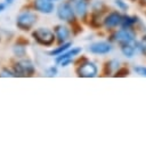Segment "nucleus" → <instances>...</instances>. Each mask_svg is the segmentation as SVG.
I'll use <instances>...</instances> for the list:
<instances>
[{
    "label": "nucleus",
    "mask_w": 146,
    "mask_h": 145,
    "mask_svg": "<svg viewBox=\"0 0 146 145\" xmlns=\"http://www.w3.org/2000/svg\"><path fill=\"white\" fill-rule=\"evenodd\" d=\"M32 37L38 43H40L44 47H50L55 42V38H56L54 32L47 27H39V29L34 30L32 32Z\"/></svg>",
    "instance_id": "1"
},
{
    "label": "nucleus",
    "mask_w": 146,
    "mask_h": 145,
    "mask_svg": "<svg viewBox=\"0 0 146 145\" xmlns=\"http://www.w3.org/2000/svg\"><path fill=\"white\" fill-rule=\"evenodd\" d=\"M36 22V15L30 10H24L16 17V26L22 31H30Z\"/></svg>",
    "instance_id": "2"
},
{
    "label": "nucleus",
    "mask_w": 146,
    "mask_h": 145,
    "mask_svg": "<svg viewBox=\"0 0 146 145\" xmlns=\"http://www.w3.org/2000/svg\"><path fill=\"white\" fill-rule=\"evenodd\" d=\"M75 10L71 2H60L57 7V17L60 21L74 23L75 22Z\"/></svg>",
    "instance_id": "3"
},
{
    "label": "nucleus",
    "mask_w": 146,
    "mask_h": 145,
    "mask_svg": "<svg viewBox=\"0 0 146 145\" xmlns=\"http://www.w3.org/2000/svg\"><path fill=\"white\" fill-rule=\"evenodd\" d=\"M14 72L17 76H32L35 67L30 59H21L14 64Z\"/></svg>",
    "instance_id": "4"
},
{
    "label": "nucleus",
    "mask_w": 146,
    "mask_h": 145,
    "mask_svg": "<svg viewBox=\"0 0 146 145\" xmlns=\"http://www.w3.org/2000/svg\"><path fill=\"white\" fill-rule=\"evenodd\" d=\"M98 73V69L95 65V63L90 61H84L81 63L76 69V74L82 78H94Z\"/></svg>",
    "instance_id": "5"
},
{
    "label": "nucleus",
    "mask_w": 146,
    "mask_h": 145,
    "mask_svg": "<svg viewBox=\"0 0 146 145\" xmlns=\"http://www.w3.org/2000/svg\"><path fill=\"white\" fill-rule=\"evenodd\" d=\"M135 38H136V35H135V33H133L130 29H123V27H122V30H119V31L114 34V40H115L116 42H119L120 46L123 45V43L130 42V41H132V40H136Z\"/></svg>",
    "instance_id": "6"
},
{
    "label": "nucleus",
    "mask_w": 146,
    "mask_h": 145,
    "mask_svg": "<svg viewBox=\"0 0 146 145\" xmlns=\"http://www.w3.org/2000/svg\"><path fill=\"white\" fill-rule=\"evenodd\" d=\"M33 8L39 13L50 14L54 11L55 6L51 0H33Z\"/></svg>",
    "instance_id": "7"
},
{
    "label": "nucleus",
    "mask_w": 146,
    "mask_h": 145,
    "mask_svg": "<svg viewBox=\"0 0 146 145\" xmlns=\"http://www.w3.org/2000/svg\"><path fill=\"white\" fill-rule=\"evenodd\" d=\"M112 50V46L105 41H98L89 46V51L96 55H105Z\"/></svg>",
    "instance_id": "8"
},
{
    "label": "nucleus",
    "mask_w": 146,
    "mask_h": 145,
    "mask_svg": "<svg viewBox=\"0 0 146 145\" xmlns=\"http://www.w3.org/2000/svg\"><path fill=\"white\" fill-rule=\"evenodd\" d=\"M121 22H122V16L117 11H112L104 18V25L106 29L116 27L117 25H121Z\"/></svg>",
    "instance_id": "9"
},
{
    "label": "nucleus",
    "mask_w": 146,
    "mask_h": 145,
    "mask_svg": "<svg viewBox=\"0 0 146 145\" xmlns=\"http://www.w3.org/2000/svg\"><path fill=\"white\" fill-rule=\"evenodd\" d=\"M71 3H72V6L75 10V14L79 17L84 18L87 16L89 0H71Z\"/></svg>",
    "instance_id": "10"
},
{
    "label": "nucleus",
    "mask_w": 146,
    "mask_h": 145,
    "mask_svg": "<svg viewBox=\"0 0 146 145\" xmlns=\"http://www.w3.org/2000/svg\"><path fill=\"white\" fill-rule=\"evenodd\" d=\"M54 32H55V35L57 38V41L59 43H64L68 40L70 38V30L67 26L63 25V24H59V25H56L55 29H54Z\"/></svg>",
    "instance_id": "11"
},
{
    "label": "nucleus",
    "mask_w": 146,
    "mask_h": 145,
    "mask_svg": "<svg viewBox=\"0 0 146 145\" xmlns=\"http://www.w3.org/2000/svg\"><path fill=\"white\" fill-rule=\"evenodd\" d=\"M137 48H138V45H137L136 40H132L130 42H127V43L121 45V50H122L123 55L127 56V57H132L135 55Z\"/></svg>",
    "instance_id": "12"
},
{
    "label": "nucleus",
    "mask_w": 146,
    "mask_h": 145,
    "mask_svg": "<svg viewBox=\"0 0 146 145\" xmlns=\"http://www.w3.org/2000/svg\"><path fill=\"white\" fill-rule=\"evenodd\" d=\"M81 48H72L71 50H66L65 53H63V54H60V55H58V56H56V63L57 64H59L62 61H64V59H72L74 56H76L78 54H80L81 53Z\"/></svg>",
    "instance_id": "13"
},
{
    "label": "nucleus",
    "mask_w": 146,
    "mask_h": 145,
    "mask_svg": "<svg viewBox=\"0 0 146 145\" xmlns=\"http://www.w3.org/2000/svg\"><path fill=\"white\" fill-rule=\"evenodd\" d=\"M25 43H21L19 41L16 42V45L13 47V51L15 54L16 57H24L26 55V48H25Z\"/></svg>",
    "instance_id": "14"
},
{
    "label": "nucleus",
    "mask_w": 146,
    "mask_h": 145,
    "mask_svg": "<svg viewBox=\"0 0 146 145\" xmlns=\"http://www.w3.org/2000/svg\"><path fill=\"white\" fill-rule=\"evenodd\" d=\"M71 45H72L71 42H64L59 47H57V48L52 49L51 51H49V55H51V56H58V55L65 53L66 50H68V48L71 47Z\"/></svg>",
    "instance_id": "15"
},
{
    "label": "nucleus",
    "mask_w": 146,
    "mask_h": 145,
    "mask_svg": "<svg viewBox=\"0 0 146 145\" xmlns=\"http://www.w3.org/2000/svg\"><path fill=\"white\" fill-rule=\"evenodd\" d=\"M136 22H137V18L133 17V16H122L121 26L123 29H130Z\"/></svg>",
    "instance_id": "16"
},
{
    "label": "nucleus",
    "mask_w": 146,
    "mask_h": 145,
    "mask_svg": "<svg viewBox=\"0 0 146 145\" xmlns=\"http://www.w3.org/2000/svg\"><path fill=\"white\" fill-rule=\"evenodd\" d=\"M0 76H3V78H15L17 75H16V73L14 71H10L8 69H2L0 71Z\"/></svg>",
    "instance_id": "17"
},
{
    "label": "nucleus",
    "mask_w": 146,
    "mask_h": 145,
    "mask_svg": "<svg viewBox=\"0 0 146 145\" xmlns=\"http://www.w3.org/2000/svg\"><path fill=\"white\" fill-rule=\"evenodd\" d=\"M114 3H115V6H116L117 8H120L121 10H127V9H128V5H127L123 0H115Z\"/></svg>",
    "instance_id": "18"
},
{
    "label": "nucleus",
    "mask_w": 146,
    "mask_h": 145,
    "mask_svg": "<svg viewBox=\"0 0 146 145\" xmlns=\"http://www.w3.org/2000/svg\"><path fill=\"white\" fill-rule=\"evenodd\" d=\"M138 48L140 49V51L143 54H146V35H144V38L141 39V41L138 45Z\"/></svg>",
    "instance_id": "19"
},
{
    "label": "nucleus",
    "mask_w": 146,
    "mask_h": 145,
    "mask_svg": "<svg viewBox=\"0 0 146 145\" xmlns=\"http://www.w3.org/2000/svg\"><path fill=\"white\" fill-rule=\"evenodd\" d=\"M135 72H137V73H138V74H140V75L146 76V67L137 66V67H135Z\"/></svg>",
    "instance_id": "20"
},
{
    "label": "nucleus",
    "mask_w": 146,
    "mask_h": 145,
    "mask_svg": "<svg viewBox=\"0 0 146 145\" xmlns=\"http://www.w3.org/2000/svg\"><path fill=\"white\" fill-rule=\"evenodd\" d=\"M56 74H57V69L55 66H51L48 69V75L49 76H55Z\"/></svg>",
    "instance_id": "21"
},
{
    "label": "nucleus",
    "mask_w": 146,
    "mask_h": 145,
    "mask_svg": "<svg viewBox=\"0 0 146 145\" xmlns=\"http://www.w3.org/2000/svg\"><path fill=\"white\" fill-rule=\"evenodd\" d=\"M5 9H6V3H3V2H0V13H2Z\"/></svg>",
    "instance_id": "22"
},
{
    "label": "nucleus",
    "mask_w": 146,
    "mask_h": 145,
    "mask_svg": "<svg viewBox=\"0 0 146 145\" xmlns=\"http://www.w3.org/2000/svg\"><path fill=\"white\" fill-rule=\"evenodd\" d=\"M5 1H6V3H7V5H11L15 0H5Z\"/></svg>",
    "instance_id": "23"
},
{
    "label": "nucleus",
    "mask_w": 146,
    "mask_h": 145,
    "mask_svg": "<svg viewBox=\"0 0 146 145\" xmlns=\"http://www.w3.org/2000/svg\"><path fill=\"white\" fill-rule=\"evenodd\" d=\"M51 1H57V0H51Z\"/></svg>",
    "instance_id": "24"
}]
</instances>
